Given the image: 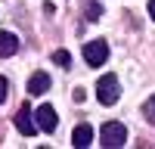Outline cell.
Instances as JSON below:
<instances>
[{"label":"cell","mask_w":155,"mask_h":149,"mask_svg":"<svg viewBox=\"0 0 155 149\" xmlns=\"http://www.w3.org/2000/svg\"><path fill=\"white\" fill-rule=\"evenodd\" d=\"M19 50V37L12 31H0V56H12Z\"/></svg>","instance_id":"cell-8"},{"label":"cell","mask_w":155,"mask_h":149,"mask_svg":"<svg viewBox=\"0 0 155 149\" xmlns=\"http://www.w3.org/2000/svg\"><path fill=\"white\" fill-rule=\"evenodd\" d=\"M34 118H37V127L41 131H47V134H53L56 131V124H59V118H56V109L53 106H37V112H34Z\"/></svg>","instance_id":"cell-5"},{"label":"cell","mask_w":155,"mask_h":149,"mask_svg":"<svg viewBox=\"0 0 155 149\" xmlns=\"http://www.w3.org/2000/svg\"><path fill=\"white\" fill-rule=\"evenodd\" d=\"M149 16L155 19V0H149Z\"/></svg>","instance_id":"cell-13"},{"label":"cell","mask_w":155,"mask_h":149,"mask_svg":"<svg viewBox=\"0 0 155 149\" xmlns=\"http://www.w3.org/2000/svg\"><path fill=\"white\" fill-rule=\"evenodd\" d=\"M121 96V87H118V78L115 74H102V78L96 81V99L102 106H115Z\"/></svg>","instance_id":"cell-2"},{"label":"cell","mask_w":155,"mask_h":149,"mask_svg":"<svg viewBox=\"0 0 155 149\" xmlns=\"http://www.w3.org/2000/svg\"><path fill=\"white\" fill-rule=\"evenodd\" d=\"M71 143H74L78 149L90 146V143H93V127H90L87 121H84V124H78V127H74V134H71Z\"/></svg>","instance_id":"cell-7"},{"label":"cell","mask_w":155,"mask_h":149,"mask_svg":"<svg viewBox=\"0 0 155 149\" xmlns=\"http://www.w3.org/2000/svg\"><path fill=\"white\" fill-rule=\"evenodd\" d=\"M99 12H102V6H99L96 0H93V3L87 6V19H90V22H96V19H99Z\"/></svg>","instance_id":"cell-11"},{"label":"cell","mask_w":155,"mask_h":149,"mask_svg":"<svg viewBox=\"0 0 155 149\" xmlns=\"http://www.w3.org/2000/svg\"><path fill=\"white\" fill-rule=\"evenodd\" d=\"M47 90H50V74H47V71H34L31 81H28V93H31V96H41V93H47Z\"/></svg>","instance_id":"cell-6"},{"label":"cell","mask_w":155,"mask_h":149,"mask_svg":"<svg viewBox=\"0 0 155 149\" xmlns=\"http://www.w3.org/2000/svg\"><path fill=\"white\" fill-rule=\"evenodd\" d=\"M99 143L102 146H109V149H118L127 143V127L121 121H106L102 124V131H99Z\"/></svg>","instance_id":"cell-1"},{"label":"cell","mask_w":155,"mask_h":149,"mask_svg":"<svg viewBox=\"0 0 155 149\" xmlns=\"http://www.w3.org/2000/svg\"><path fill=\"white\" fill-rule=\"evenodd\" d=\"M143 115H146V121H149V124H155V93L143 103Z\"/></svg>","instance_id":"cell-9"},{"label":"cell","mask_w":155,"mask_h":149,"mask_svg":"<svg viewBox=\"0 0 155 149\" xmlns=\"http://www.w3.org/2000/svg\"><path fill=\"white\" fill-rule=\"evenodd\" d=\"M106 59H109V44L106 41H90V44H84V62H87L90 68H99Z\"/></svg>","instance_id":"cell-3"},{"label":"cell","mask_w":155,"mask_h":149,"mask_svg":"<svg viewBox=\"0 0 155 149\" xmlns=\"http://www.w3.org/2000/svg\"><path fill=\"white\" fill-rule=\"evenodd\" d=\"M53 62H59V65H71V56L65 53V50H56V53H53Z\"/></svg>","instance_id":"cell-10"},{"label":"cell","mask_w":155,"mask_h":149,"mask_svg":"<svg viewBox=\"0 0 155 149\" xmlns=\"http://www.w3.org/2000/svg\"><path fill=\"white\" fill-rule=\"evenodd\" d=\"M6 96H9V81L0 78V103H6Z\"/></svg>","instance_id":"cell-12"},{"label":"cell","mask_w":155,"mask_h":149,"mask_svg":"<svg viewBox=\"0 0 155 149\" xmlns=\"http://www.w3.org/2000/svg\"><path fill=\"white\" fill-rule=\"evenodd\" d=\"M16 127H19V134H25V137H34L37 131H41V127H37V118L31 115L28 106H22V109L16 112Z\"/></svg>","instance_id":"cell-4"}]
</instances>
